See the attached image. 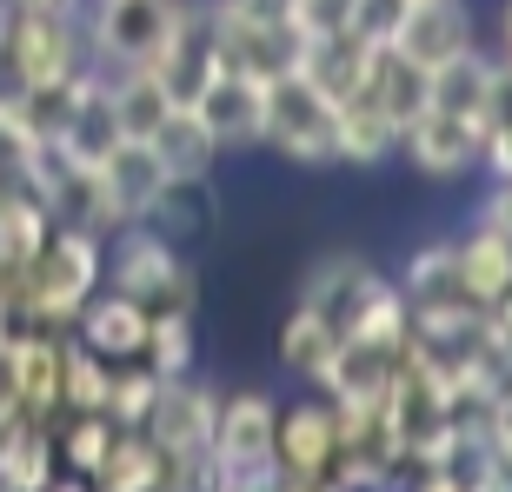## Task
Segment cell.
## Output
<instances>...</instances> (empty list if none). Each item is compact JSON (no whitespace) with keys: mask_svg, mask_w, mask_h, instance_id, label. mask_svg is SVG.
<instances>
[{"mask_svg":"<svg viewBox=\"0 0 512 492\" xmlns=\"http://www.w3.org/2000/svg\"><path fill=\"white\" fill-rule=\"evenodd\" d=\"M80 74H94L80 14H7V27H0V87L7 94H67Z\"/></svg>","mask_w":512,"mask_h":492,"instance_id":"cell-1","label":"cell"},{"mask_svg":"<svg viewBox=\"0 0 512 492\" xmlns=\"http://www.w3.org/2000/svg\"><path fill=\"white\" fill-rule=\"evenodd\" d=\"M107 286V240L87 227H54L47 246L34 260V280H27V306L20 320L40 326V333H67L74 313Z\"/></svg>","mask_w":512,"mask_h":492,"instance_id":"cell-2","label":"cell"},{"mask_svg":"<svg viewBox=\"0 0 512 492\" xmlns=\"http://www.w3.org/2000/svg\"><path fill=\"white\" fill-rule=\"evenodd\" d=\"M107 286L140 300L147 313H193L200 306V280H193L187 253L167 233H153L147 220H133L107 240Z\"/></svg>","mask_w":512,"mask_h":492,"instance_id":"cell-3","label":"cell"},{"mask_svg":"<svg viewBox=\"0 0 512 492\" xmlns=\"http://www.w3.org/2000/svg\"><path fill=\"white\" fill-rule=\"evenodd\" d=\"M333 120H340V107H333V100H326L320 87L300 74V67L266 80L260 147L286 153L293 167H333Z\"/></svg>","mask_w":512,"mask_h":492,"instance_id":"cell-4","label":"cell"},{"mask_svg":"<svg viewBox=\"0 0 512 492\" xmlns=\"http://www.w3.org/2000/svg\"><path fill=\"white\" fill-rule=\"evenodd\" d=\"M187 0H87L80 7V27H87V54H94L100 74H120V67H147L167 40L173 14Z\"/></svg>","mask_w":512,"mask_h":492,"instance_id":"cell-5","label":"cell"},{"mask_svg":"<svg viewBox=\"0 0 512 492\" xmlns=\"http://www.w3.org/2000/svg\"><path fill=\"white\" fill-rule=\"evenodd\" d=\"M380 40L399 60H413L419 74H439L479 47V20L466 0H393V20Z\"/></svg>","mask_w":512,"mask_h":492,"instance_id":"cell-6","label":"cell"},{"mask_svg":"<svg viewBox=\"0 0 512 492\" xmlns=\"http://www.w3.org/2000/svg\"><path fill=\"white\" fill-rule=\"evenodd\" d=\"M213 413H220V393L200 386V379H160V393H153L147 419H140V433L160 446L167 466H187V459H207L213 453Z\"/></svg>","mask_w":512,"mask_h":492,"instance_id":"cell-7","label":"cell"},{"mask_svg":"<svg viewBox=\"0 0 512 492\" xmlns=\"http://www.w3.org/2000/svg\"><path fill=\"white\" fill-rule=\"evenodd\" d=\"M273 466H280V479H306V486H326L333 479V466H340V413H333V399L306 393L293 406H280Z\"/></svg>","mask_w":512,"mask_h":492,"instance_id":"cell-8","label":"cell"},{"mask_svg":"<svg viewBox=\"0 0 512 492\" xmlns=\"http://www.w3.org/2000/svg\"><path fill=\"white\" fill-rule=\"evenodd\" d=\"M273 426L280 399L273 393H220L213 413V473H280L273 466Z\"/></svg>","mask_w":512,"mask_h":492,"instance_id":"cell-9","label":"cell"},{"mask_svg":"<svg viewBox=\"0 0 512 492\" xmlns=\"http://www.w3.org/2000/svg\"><path fill=\"white\" fill-rule=\"evenodd\" d=\"M479 147H486V133L459 114H439V107H426L413 127L399 133V160L419 180H466V173H479Z\"/></svg>","mask_w":512,"mask_h":492,"instance_id":"cell-10","label":"cell"},{"mask_svg":"<svg viewBox=\"0 0 512 492\" xmlns=\"http://www.w3.org/2000/svg\"><path fill=\"white\" fill-rule=\"evenodd\" d=\"M147 326H153V313L140 300H127V293H114V286H100L94 300L74 313V333L94 360H107V366H133V360H147Z\"/></svg>","mask_w":512,"mask_h":492,"instance_id":"cell-11","label":"cell"},{"mask_svg":"<svg viewBox=\"0 0 512 492\" xmlns=\"http://www.w3.org/2000/svg\"><path fill=\"white\" fill-rule=\"evenodd\" d=\"M100 200H107V213H114V233L133 227V220H147L153 200L167 193V173H160V160H153L147 140H114V147L100 153Z\"/></svg>","mask_w":512,"mask_h":492,"instance_id":"cell-12","label":"cell"},{"mask_svg":"<svg viewBox=\"0 0 512 492\" xmlns=\"http://www.w3.org/2000/svg\"><path fill=\"white\" fill-rule=\"evenodd\" d=\"M393 373H399V353L366 346V340H333L326 366L313 373V393L333 399V406H373V399H386Z\"/></svg>","mask_w":512,"mask_h":492,"instance_id":"cell-13","label":"cell"},{"mask_svg":"<svg viewBox=\"0 0 512 492\" xmlns=\"http://www.w3.org/2000/svg\"><path fill=\"white\" fill-rule=\"evenodd\" d=\"M340 340H366V346H386V353H406V340H413V300L399 293V280H386L380 266L366 273L360 293L340 313Z\"/></svg>","mask_w":512,"mask_h":492,"instance_id":"cell-14","label":"cell"},{"mask_svg":"<svg viewBox=\"0 0 512 492\" xmlns=\"http://www.w3.org/2000/svg\"><path fill=\"white\" fill-rule=\"evenodd\" d=\"M260 100H266V80L227 67V74H213L207 87L193 94V114L220 140V153L227 147H260Z\"/></svg>","mask_w":512,"mask_h":492,"instance_id":"cell-15","label":"cell"},{"mask_svg":"<svg viewBox=\"0 0 512 492\" xmlns=\"http://www.w3.org/2000/svg\"><path fill=\"white\" fill-rule=\"evenodd\" d=\"M453 260H459V300H473L479 313H493L512 293V233L473 220L466 233H453Z\"/></svg>","mask_w":512,"mask_h":492,"instance_id":"cell-16","label":"cell"},{"mask_svg":"<svg viewBox=\"0 0 512 492\" xmlns=\"http://www.w3.org/2000/svg\"><path fill=\"white\" fill-rule=\"evenodd\" d=\"M153 160L167 173V187H213V160H220V140L200 127L193 107H167V120L147 133Z\"/></svg>","mask_w":512,"mask_h":492,"instance_id":"cell-17","label":"cell"},{"mask_svg":"<svg viewBox=\"0 0 512 492\" xmlns=\"http://www.w3.org/2000/svg\"><path fill=\"white\" fill-rule=\"evenodd\" d=\"M426 107L473 120V127L486 133V120H493V107H499V54L473 47L466 60H453V67L426 74Z\"/></svg>","mask_w":512,"mask_h":492,"instance_id":"cell-18","label":"cell"},{"mask_svg":"<svg viewBox=\"0 0 512 492\" xmlns=\"http://www.w3.org/2000/svg\"><path fill=\"white\" fill-rule=\"evenodd\" d=\"M0 360H7V379H14L20 413H34V419H54L60 413V333L20 326L14 346H7Z\"/></svg>","mask_w":512,"mask_h":492,"instance_id":"cell-19","label":"cell"},{"mask_svg":"<svg viewBox=\"0 0 512 492\" xmlns=\"http://www.w3.org/2000/svg\"><path fill=\"white\" fill-rule=\"evenodd\" d=\"M54 473V419H7L0 426V492H47Z\"/></svg>","mask_w":512,"mask_h":492,"instance_id":"cell-20","label":"cell"},{"mask_svg":"<svg viewBox=\"0 0 512 492\" xmlns=\"http://www.w3.org/2000/svg\"><path fill=\"white\" fill-rule=\"evenodd\" d=\"M399 160V127L373 100H346L333 120V167H386Z\"/></svg>","mask_w":512,"mask_h":492,"instance_id":"cell-21","label":"cell"},{"mask_svg":"<svg viewBox=\"0 0 512 492\" xmlns=\"http://www.w3.org/2000/svg\"><path fill=\"white\" fill-rule=\"evenodd\" d=\"M87 486L94 492H167V459H160V446L140 426H120L107 459H100V473Z\"/></svg>","mask_w":512,"mask_h":492,"instance_id":"cell-22","label":"cell"},{"mask_svg":"<svg viewBox=\"0 0 512 492\" xmlns=\"http://www.w3.org/2000/svg\"><path fill=\"white\" fill-rule=\"evenodd\" d=\"M360 100H373V107L406 133L419 114H426V74H419L413 60H399L393 47L380 40V54H373V74H366V94Z\"/></svg>","mask_w":512,"mask_h":492,"instance_id":"cell-23","label":"cell"},{"mask_svg":"<svg viewBox=\"0 0 512 492\" xmlns=\"http://www.w3.org/2000/svg\"><path fill=\"white\" fill-rule=\"evenodd\" d=\"M107 107H114V127L120 140H147L160 120H167V87L147 74V67H120V74H107Z\"/></svg>","mask_w":512,"mask_h":492,"instance_id":"cell-24","label":"cell"},{"mask_svg":"<svg viewBox=\"0 0 512 492\" xmlns=\"http://www.w3.org/2000/svg\"><path fill=\"white\" fill-rule=\"evenodd\" d=\"M47 233H54V213L34 187H0V260L34 266Z\"/></svg>","mask_w":512,"mask_h":492,"instance_id":"cell-25","label":"cell"},{"mask_svg":"<svg viewBox=\"0 0 512 492\" xmlns=\"http://www.w3.org/2000/svg\"><path fill=\"white\" fill-rule=\"evenodd\" d=\"M114 433H120V426L107 413H54V459H60V473L94 479L100 459H107V446H114Z\"/></svg>","mask_w":512,"mask_h":492,"instance_id":"cell-26","label":"cell"},{"mask_svg":"<svg viewBox=\"0 0 512 492\" xmlns=\"http://www.w3.org/2000/svg\"><path fill=\"white\" fill-rule=\"evenodd\" d=\"M333 340H340V326L326 320V313H313V306L293 300V313H286V326H280V366L313 386V373H320L326 353H333Z\"/></svg>","mask_w":512,"mask_h":492,"instance_id":"cell-27","label":"cell"},{"mask_svg":"<svg viewBox=\"0 0 512 492\" xmlns=\"http://www.w3.org/2000/svg\"><path fill=\"white\" fill-rule=\"evenodd\" d=\"M107 386L114 366L94 360L74 333H60V413H107Z\"/></svg>","mask_w":512,"mask_h":492,"instance_id":"cell-28","label":"cell"},{"mask_svg":"<svg viewBox=\"0 0 512 492\" xmlns=\"http://www.w3.org/2000/svg\"><path fill=\"white\" fill-rule=\"evenodd\" d=\"M366 273H373V260H360V253H326L320 266H306V280H300V306H313V313H326V320L340 326L346 300L360 293Z\"/></svg>","mask_w":512,"mask_h":492,"instance_id":"cell-29","label":"cell"},{"mask_svg":"<svg viewBox=\"0 0 512 492\" xmlns=\"http://www.w3.org/2000/svg\"><path fill=\"white\" fill-rule=\"evenodd\" d=\"M399 293L413 306L426 300H459V260H453V240H426L406 253V266H399Z\"/></svg>","mask_w":512,"mask_h":492,"instance_id":"cell-30","label":"cell"},{"mask_svg":"<svg viewBox=\"0 0 512 492\" xmlns=\"http://www.w3.org/2000/svg\"><path fill=\"white\" fill-rule=\"evenodd\" d=\"M293 34H300L306 47L346 40V34H373V0H293Z\"/></svg>","mask_w":512,"mask_h":492,"instance_id":"cell-31","label":"cell"},{"mask_svg":"<svg viewBox=\"0 0 512 492\" xmlns=\"http://www.w3.org/2000/svg\"><path fill=\"white\" fill-rule=\"evenodd\" d=\"M147 366L160 379H187L193 366H200L193 313H153V326H147Z\"/></svg>","mask_w":512,"mask_h":492,"instance_id":"cell-32","label":"cell"},{"mask_svg":"<svg viewBox=\"0 0 512 492\" xmlns=\"http://www.w3.org/2000/svg\"><path fill=\"white\" fill-rule=\"evenodd\" d=\"M34 153H40V133L27 120L7 87H0V187H27V173H34Z\"/></svg>","mask_w":512,"mask_h":492,"instance_id":"cell-33","label":"cell"},{"mask_svg":"<svg viewBox=\"0 0 512 492\" xmlns=\"http://www.w3.org/2000/svg\"><path fill=\"white\" fill-rule=\"evenodd\" d=\"M153 393H160V373H153L147 360H133V366H114V386H107V419L114 426H140L153 406Z\"/></svg>","mask_w":512,"mask_h":492,"instance_id":"cell-34","label":"cell"},{"mask_svg":"<svg viewBox=\"0 0 512 492\" xmlns=\"http://www.w3.org/2000/svg\"><path fill=\"white\" fill-rule=\"evenodd\" d=\"M207 14L220 34H273L293 27V0H207Z\"/></svg>","mask_w":512,"mask_h":492,"instance_id":"cell-35","label":"cell"},{"mask_svg":"<svg viewBox=\"0 0 512 492\" xmlns=\"http://www.w3.org/2000/svg\"><path fill=\"white\" fill-rule=\"evenodd\" d=\"M493 413H512V340L493 333Z\"/></svg>","mask_w":512,"mask_h":492,"instance_id":"cell-36","label":"cell"},{"mask_svg":"<svg viewBox=\"0 0 512 492\" xmlns=\"http://www.w3.org/2000/svg\"><path fill=\"white\" fill-rule=\"evenodd\" d=\"M486 446H493L499 473L512 479V413H486Z\"/></svg>","mask_w":512,"mask_h":492,"instance_id":"cell-37","label":"cell"},{"mask_svg":"<svg viewBox=\"0 0 512 492\" xmlns=\"http://www.w3.org/2000/svg\"><path fill=\"white\" fill-rule=\"evenodd\" d=\"M499 60L512 67V0H499Z\"/></svg>","mask_w":512,"mask_h":492,"instance_id":"cell-38","label":"cell"},{"mask_svg":"<svg viewBox=\"0 0 512 492\" xmlns=\"http://www.w3.org/2000/svg\"><path fill=\"white\" fill-rule=\"evenodd\" d=\"M47 492H94V486H87V479H74V473H54V486H47Z\"/></svg>","mask_w":512,"mask_h":492,"instance_id":"cell-39","label":"cell"}]
</instances>
